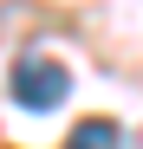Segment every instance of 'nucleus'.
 I'll use <instances>...</instances> for the list:
<instances>
[{
    "instance_id": "nucleus-1",
    "label": "nucleus",
    "mask_w": 143,
    "mask_h": 149,
    "mask_svg": "<svg viewBox=\"0 0 143 149\" xmlns=\"http://www.w3.org/2000/svg\"><path fill=\"white\" fill-rule=\"evenodd\" d=\"M7 91H13V104H20V110H59V104H65V91H72V78H65V65H59V58H20V65H13V78H7Z\"/></svg>"
},
{
    "instance_id": "nucleus-2",
    "label": "nucleus",
    "mask_w": 143,
    "mask_h": 149,
    "mask_svg": "<svg viewBox=\"0 0 143 149\" xmlns=\"http://www.w3.org/2000/svg\"><path fill=\"white\" fill-rule=\"evenodd\" d=\"M65 149H124V130H117L111 117H85L78 130L65 136Z\"/></svg>"
},
{
    "instance_id": "nucleus-3",
    "label": "nucleus",
    "mask_w": 143,
    "mask_h": 149,
    "mask_svg": "<svg viewBox=\"0 0 143 149\" xmlns=\"http://www.w3.org/2000/svg\"><path fill=\"white\" fill-rule=\"evenodd\" d=\"M137 149H143V136H137Z\"/></svg>"
}]
</instances>
